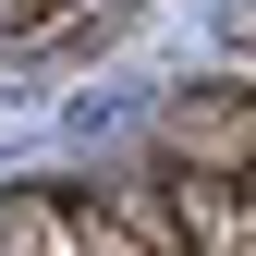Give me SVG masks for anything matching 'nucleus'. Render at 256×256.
Listing matches in <instances>:
<instances>
[{
    "instance_id": "f257e3e1",
    "label": "nucleus",
    "mask_w": 256,
    "mask_h": 256,
    "mask_svg": "<svg viewBox=\"0 0 256 256\" xmlns=\"http://www.w3.org/2000/svg\"><path fill=\"white\" fill-rule=\"evenodd\" d=\"M183 220H196V244H208V256H256V183L196 171V183H183Z\"/></svg>"
},
{
    "instance_id": "f03ea898",
    "label": "nucleus",
    "mask_w": 256,
    "mask_h": 256,
    "mask_svg": "<svg viewBox=\"0 0 256 256\" xmlns=\"http://www.w3.org/2000/svg\"><path fill=\"white\" fill-rule=\"evenodd\" d=\"M24 12H37V0H0V24H24Z\"/></svg>"
}]
</instances>
